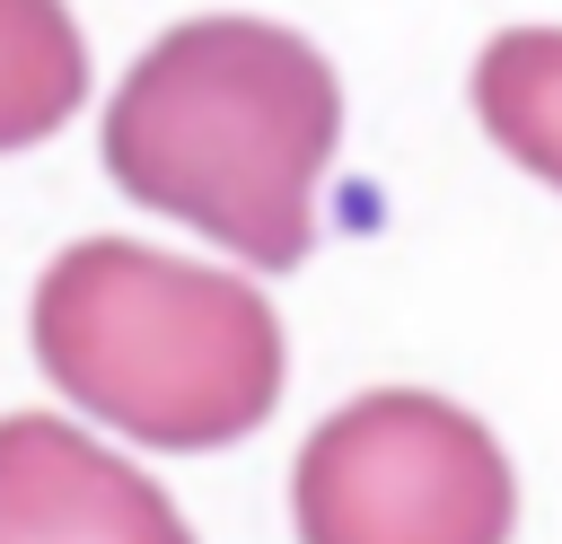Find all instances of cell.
Returning <instances> with one entry per match:
<instances>
[{
  "label": "cell",
  "mask_w": 562,
  "mask_h": 544,
  "mask_svg": "<svg viewBox=\"0 0 562 544\" xmlns=\"http://www.w3.org/2000/svg\"><path fill=\"white\" fill-rule=\"evenodd\" d=\"M483 132L562 193V26H501L474 61Z\"/></svg>",
  "instance_id": "8992f818"
},
{
  "label": "cell",
  "mask_w": 562,
  "mask_h": 544,
  "mask_svg": "<svg viewBox=\"0 0 562 544\" xmlns=\"http://www.w3.org/2000/svg\"><path fill=\"white\" fill-rule=\"evenodd\" d=\"M334 140V61L272 18L167 26L105 105V175L263 272H290L316 246V175Z\"/></svg>",
  "instance_id": "6da1fadb"
},
{
  "label": "cell",
  "mask_w": 562,
  "mask_h": 544,
  "mask_svg": "<svg viewBox=\"0 0 562 544\" xmlns=\"http://www.w3.org/2000/svg\"><path fill=\"white\" fill-rule=\"evenodd\" d=\"M44 377L140 447H228L281 404V316L255 281L132 237H79L35 281Z\"/></svg>",
  "instance_id": "7a4b0ae2"
},
{
  "label": "cell",
  "mask_w": 562,
  "mask_h": 544,
  "mask_svg": "<svg viewBox=\"0 0 562 544\" xmlns=\"http://www.w3.org/2000/svg\"><path fill=\"white\" fill-rule=\"evenodd\" d=\"M290 518L299 544H509L518 474L465 404L378 386L307 430Z\"/></svg>",
  "instance_id": "3957f363"
},
{
  "label": "cell",
  "mask_w": 562,
  "mask_h": 544,
  "mask_svg": "<svg viewBox=\"0 0 562 544\" xmlns=\"http://www.w3.org/2000/svg\"><path fill=\"white\" fill-rule=\"evenodd\" d=\"M0 544H193L176 500L53 412L0 421Z\"/></svg>",
  "instance_id": "277c9868"
},
{
  "label": "cell",
  "mask_w": 562,
  "mask_h": 544,
  "mask_svg": "<svg viewBox=\"0 0 562 544\" xmlns=\"http://www.w3.org/2000/svg\"><path fill=\"white\" fill-rule=\"evenodd\" d=\"M88 97V44L61 0H0V149L53 140Z\"/></svg>",
  "instance_id": "5b68a950"
}]
</instances>
